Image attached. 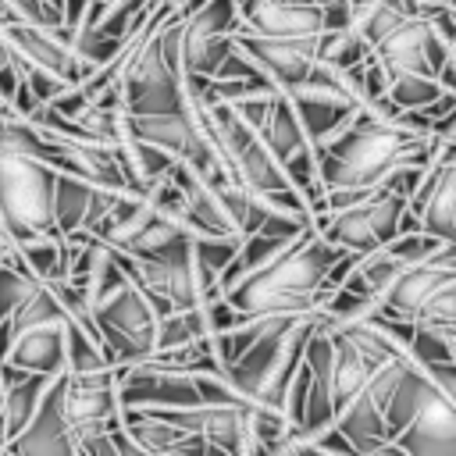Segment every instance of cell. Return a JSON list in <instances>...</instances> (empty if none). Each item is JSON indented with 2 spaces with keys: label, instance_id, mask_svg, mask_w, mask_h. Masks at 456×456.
Listing matches in <instances>:
<instances>
[{
  "label": "cell",
  "instance_id": "9a60e30c",
  "mask_svg": "<svg viewBox=\"0 0 456 456\" xmlns=\"http://www.w3.org/2000/svg\"><path fill=\"white\" fill-rule=\"evenodd\" d=\"M118 420H121V428L132 435V442L139 445V452H171V456L214 452L203 435L182 431V428L160 420L157 413H150V410H142V406H118Z\"/></svg>",
  "mask_w": 456,
  "mask_h": 456
},
{
  "label": "cell",
  "instance_id": "e0dca14e",
  "mask_svg": "<svg viewBox=\"0 0 456 456\" xmlns=\"http://www.w3.org/2000/svg\"><path fill=\"white\" fill-rule=\"evenodd\" d=\"M335 428L349 438L353 452H363V456H399L392 449V442H388V428H385L381 406L363 388L335 413Z\"/></svg>",
  "mask_w": 456,
  "mask_h": 456
},
{
  "label": "cell",
  "instance_id": "f1b7e54d",
  "mask_svg": "<svg viewBox=\"0 0 456 456\" xmlns=\"http://www.w3.org/2000/svg\"><path fill=\"white\" fill-rule=\"evenodd\" d=\"M0 395H4V385H0Z\"/></svg>",
  "mask_w": 456,
  "mask_h": 456
},
{
  "label": "cell",
  "instance_id": "7402d4cb",
  "mask_svg": "<svg viewBox=\"0 0 456 456\" xmlns=\"http://www.w3.org/2000/svg\"><path fill=\"white\" fill-rule=\"evenodd\" d=\"M442 93H449V89H442L435 75H417V71H395V75H388V86H385V96L399 110H417Z\"/></svg>",
  "mask_w": 456,
  "mask_h": 456
},
{
  "label": "cell",
  "instance_id": "2e32d148",
  "mask_svg": "<svg viewBox=\"0 0 456 456\" xmlns=\"http://www.w3.org/2000/svg\"><path fill=\"white\" fill-rule=\"evenodd\" d=\"M0 360L14 363L21 370H39V374L64 370V317L14 331L7 342V353Z\"/></svg>",
  "mask_w": 456,
  "mask_h": 456
},
{
  "label": "cell",
  "instance_id": "8fae6325",
  "mask_svg": "<svg viewBox=\"0 0 456 456\" xmlns=\"http://www.w3.org/2000/svg\"><path fill=\"white\" fill-rule=\"evenodd\" d=\"M4 452L14 456H75V438H71V420L61 410V392H57V374L50 378L46 392L39 395L36 413L28 424L7 438Z\"/></svg>",
  "mask_w": 456,
  "mask_h": 456
},
{
  "label": "cell",
  "instance_id": "d4e9b609",
  "mask_svg": "<svg viewBox=\"0 0 456 456\" xmlns=\"http://www.w3.org/2000/svg\"><path fill=\"white\" fill-rule=\"evenodd\" d=\"M413 321H428V324H456V281L442 285L420 310Z\"/></svg>",
  "mask_w": 456,
  "mask_h": 456
},
{
  "label": "cell",
  "instance_id": "277c9868",
  "mask_svg": "<svg viewBox=\"0 0 456 456\" xmlns=\"http://www.w3.org/2000/svg\"><path fill=\"white\" fill-rule=\"evenodd\" d=\"M153 28L132 46V53L114 75V89L121 96L125 114H157V110L182 107V71L160 57Z\"/></svg>",
  "mask_w": 456,
  "mask_h": 456
},
{
  "label": "cell",
  "instance_id": "9c48e42d",
  "mask_svg": "<svg viewBox=\"0 0 456 456\" xmlns=\"http://www.w3.org/2000/svg\"><path fill=\"white\" fill-rule=\"evenodd\" d=\"M0 39L7 43V50L28 64H39L53 75H61L64 82H82V61L68 43L64 28H46L25 18L4 21L0 25Z\"/></svg>",
  "mask_w": 456,
  "mask_h": 456
},
{
  "label": "cell",
  "instance_id": "8992f818",
  "mask_svg": "<svg viewBox=\"0 0 456 456\" xmlns=\"http://www.w3.org/2000/svg\"><path fill=\"white\" fill-rule=\"evenodd\" d=\"M449 281H456V242H442L431 256H424L417 264H403L392 274V281L374 296L370 314L413 321L417 310Z\"/></svg>",
  "mask_w": 456,
  "mask_h": 456
},
{
  "label": "cell",
  "instance_id": "3957f363",
  "mask_svg": "<svg viewBox=\"0 0 456 456\" xmlns=\"http://www.w3.org/2000/svg\"><path fill=\"white\" fill-rule=\"evenodd\" d=\"M57 167L0 139V224L11 242L61 235L53 224Z\"/></svg>",
  "mask_w": 456,
  "mask_h": 456
},
{
  "label": "cell",
  "instance_id": "603a6c76",
  "mask_svg": "<svg viewBox=\"0 0 456 456\" xmlns=\"http://www.w3.org/2000/svg\"><path fill=\"white\" fill-rule=\"evenodd\" d=\"M36 285H39V278H32V274H25V271H18V267H11V264L0 260V321H7L18 310V303Z\"/></svg>",
  "mask_w": 456,
  "mask_h": 456
},
{
  "label": "cell",
  "instance_id": "6da1fadb",
  "mask_svg": "<svg viewBox=\"0 0 456 456\" xmlns=\"http://www.w3.org/2000/svg\"><path fill=\"white\" fill-rule=\"evenodd\" d=\"M338 253H342L338 246H331L314 224H306L274 260L242 274L221 296L239 314L314 317V314H321L324 299L331 296V289L324 285V274H328V267L335 264Z\"/></svg>",
  "mask_w": 456,
  "mask_h": 456
},
{
  "label": "cell",
  "instance_id": "7c38bea8",
  "mask_svg": "<svg viewBox=\"0 0 456 456\" xmlns=\"http://www.w3.org/2000/svg\"><path fill=\"white\" fill-rule=\"evenodd\" d=\"M121 196L125 192H118V189H107V185L86 182L78 175L57 171V178H53V224L61 235L89 232Z\"/></svg>",
  "mask_w": 456,
  "mask_h": 456
},
{
  "label": "cell",
  "instance_id": "ba28073f",
  "mask_svg": "<svg viewBox=\"0 0 456 456\" xmlns=\"http://www.w3.org/2000/svg\"><path fill=\"white\" fill-rule=\"evenodd\" d=\"M388 442L399 456H456V395L435 388Z\"/></svg>",
  "mask_w": 456,
  "mask_h": 456
},
{
  "label": "cell",
  "instance_id": "cb8c5ba5",
  "mask_svg": "<svg viewBox=\"0 0 456 456\" xmlns=\"http://www.w3.org/2000/svg\"><path fill=\"white\" fill-rule=\"evenodd\" d=\"M438 246H442V239L428 235L424 228H417V232H395V235L385 242V249H388L395 260H403V264H417V260L431 256Z\"/></svg>",
  "mask_w": 456,
  "mask_h": 456
},
{
  "label": "cell",
  "instance_id": "52a82bcc",
  "mask_svg": "<svg viewBox=\"0 0 456 456\" xmlns=\"http://www.w3.org/2000/svg\"><path fill=\"white\" fill-rule=\"evenodd\" d=\"M456 53V43L442 39L428 18L410 14L403 18L378 46H374V61L395 75V71H417V75H435V68Z\"/></svg>",
  "mask_w": 456,
  "mask_h": 456
},
{
  "label": "cell",
  "instance_id": "484cf974",
  "mask_svg": "<svg viewBox=\"0 0 456 456\" xmlns=\"http://www.w3.org/2000/svg\"><path fill=\"white\" fill-rule=\"evenodd\" d=\"M246 75H264L235 43L228 46V53L221 57V64H217V71L210 75V78H246Z\"/></svg>",
  "mask_w": 456,
  "mask_h": 456
},
{
  "label": "cell",
  "instance_id": "ffe728a7",
  "mask_svg": "<svg viewBox=\"0 0 456 456\" xmlns=\"http://www.w3.org/2000/svg\"><path fill=\"white\" fill-rule=\"evenodd\" d=\"M406 353L413 356L417 367L456 363V324H428V321H413Z\"/></svg>",
  "mask_w": 456,
  "mask_h": 456
},
{
  "label": "cell",
  "instance_id": "4fadbf2b",
  "mask_svg": "<svg viewBox=\"0 0 456 456\" xmlns=\"http://www.w3.org/2000/svg\"><path fill=\"white\" fill-rule=\"evenodd\" d=\"M239 7V25L256 36H278V39H296V36H317L321 32V4L310 0H235Z\"/></svg>",
  "mask_w": 456,
  "mask_h": 456
},
{
  "label": "cell",
  "instance_id": "ac0fdd59",
  "mask_svg": "<svg viewBox=\"0 0 456 456\" xmlns=\"http://www.w3.org/2000/svg\"><path fill=\"white\" fill-rule=\"evenodd\" d=\"M331 331V410L338 413L367 381V374L374 370L367 363V356L346 338L342 328H328Z\"/></svg>",
  "mask_w": 456,
  "mask_h": 456
},
{
  "label": "cell",
  "instance_id": "5b68a950",
  "mask_svg": "<svg viewBox=\"0 0 456 456\" xmlns=\"http://www.w3.org/2000/svg\"><path fill=\"white\" fill-rule=\"evenodd\" d=\"M406 207V196L388 192V189H374L367 200L349 203L342 210H321L310 217V224L338 249H353V253H367L385 246L395 235V221L399 210Z\"/></svg>",
  "mask_w": 456,
  "mask_h": 456
},
{
  "label": "cell",
  "instance_id": "44dd1931",
  "mask_svg": "<svg viewBox=\"0 0 456 456\" xmlns=\"http://www.w3.org/2000/svg\"><path fill=\"white\" fill-rule=\"evenodd\" d=\"M367 53H370V46L360 39V32H356L353 25H342V28H321V32H317L314 61H321V64L349 68V64L363 61Z\"/></svg>",
  "mask_w": 456,
  "mask_h": 456
},
{
  "label": "cell",
  "instance_id": "d6986e66",
  "mask_svg": "<svg viewBox=\"0 0 456 456\" xmlns=\"http://www.w3.org/2000/svg\"><path fill=\"white\" fill-rule=\"evenodd\" d=\"M256 135H260L264 146L278 157V164L289 160L292 153H299L303 146H310V139H306V132H303V125H299V118H296V110H292V103H289L285 93H278V96L271 100V107H267V114H264Z\"/></svg>",
  "mask_w": 456,
  "mask_h": 456
},
{
  "label": "cell",
  "instance_id": "7a4b0ae2",
  "mask_svg": "<svg viewBox=\"0 0 456 456\" xmlns=\"http://www.w3.org/2000/svg\"><path fill=\"white\" fill-rule=\"evenodd\" d=\"M420 132H410L395 121H385L370 114L367 107H356L346 125L314 146L317 178L324 189L331 185H378L385 171L420 142Z\"/></svg>",
  "mask_w": 456,
  "mask_h": 456
},
{
  "label": "cell",
  "instance_id": "83f0119b",
  "mask_svg": "<svg viewBox=\"0 0 456 456\" xmlns=\"http://www.w3.org/2000/svg\"><path fill=\"white\" fill-rule=\"evenodd\" d=\"M11 114H14V110H11V107H7L4 100H0V121H4V118H11Z\"/></svg>",
  "mask_w": 456,
  "mask_h": 456
},
{
  "label": "cell",
  "instance_id": "4316f807",
  "mask_svg": "<svg viewBox=\"0 0 456 456\" xmlns=\"http://www.w3.org/2000/svg\"><path fill=\"white\" fill-rule=\"evenodd\" d=\"M417 7H438V4H456V0H413Z\"/></svg>",
  "mask_w": 456,
  "mask_h": 456
},
{
  "label": "cell",
  "instance_id": "f546056e",
  "mask_svg": "<svg viewBox=\"0 0 456 456\" xmlns=\"http://www.w3.org/2000/svg\"><path fill=\"white\" fill-rule=\"evenodd\" d=\"M175 4H178V0H175Z\"/></svg>",
  "mask_w": 456,
  "mask_h": 456
},
{
  "label": "cell",
  "instance_id": "5bb4252c",
  "mask_svg": "<svg viewBox=\"0 0 456 456\" xmlns=\"http://www.w3.org/2000/svg\"><path fill=\"white\" fill-rule=\"evenodd\" d=\"M93 321H96V328H114V331L128 335L146 353L153 349L157 314H153V306L146 299V289H139L132 278H125L114 292H107L103 299L93 303Z\"/></svg>",
  "mask_w": 456,
  "mask_h": 456
},
{
  "label": "cell",
  "instance_id": "30bf717a",
  "mask_svg": "<svg viewBox=\"0 0 456 456\" xmlns=\"http://www.w3.org/2000/svg\"><path fill=\"white\" fill-rule=\"evenodd\" d=\"M232 43L278 86L289 89L306 78L317 50V36H296V39H278V36H256L246 28L232 32Z\"/></svg>",
  "mask_w": 456,
  "mask_h": 456
}]
</instances>
